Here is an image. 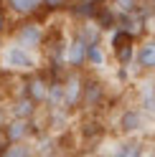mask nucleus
<instances>
[{"mask_svg":"<svg viewBox=\"0 0 155 157\" xmlns=\"http://www.w3.org/2000/svg\"><path fill=\"white\" fill-rule=\"evenodd\" d=\"M3 157H33V152L18 142V144H10V147H8V150L3 152Z\"/></svg>","mask_w":155,"mask_h":157,"instance_id":"9d476101","label":"nucleus"},{"mask_svg":"<svg viewBox=\"0 0 155 157\" xmlns=\"http://www.w3.org/2000/svg\"><path fill=\"white\" fill-rule=\"evenodd\" d=\"M86 58H89L92 63H97V66H102V63H104V53H102L99 43H92V46H86Z\"/></svg>","mask_w":155,"mask_h":157,"instance_id":"9b49d317","label":"nucleus"},{"mask_svg":"<svg viewBox=\"0 0 155 157\" xmlns=\"http://www.w3.org/2000/svg\"><path fill=\"white\" fill-rule=\"evenodd\" d=\"M5 66H10V68H21V71H31V68L36 66L33 61V56L26 51V48L21 46H10L5 51Z\"/></svg>","mask_w":155,"mask_h":157,"instance_id":"f257e3e1","label":"nucleus"},{"mask_svg":"<svg viewBox=\"0 0 155 157\" xmlns=\"http://www.w3.org/2000/svg\"><path fill=\"white\" fill-rule=\"evenodd\" d=\"M43 3H46L48 8H61V5H64V0H43Z\"/></svg>","mask_w":155,"mask_h":157,"instance_id":"dca6fc26","label":"nucleus"},{"mask_svg":"<svg viewBox=\"0 0 155 157\" xmlns=\"http://www.w3.org/2000/svg\"><path fill=\"white\" fill-rule=\"evenodd\" d=\"M61 96H64V101L69 106H74L76 101H79V96H81V81L76 76H71L69 81H66V86L61 89Z\"/></svg>","mask_w":155,"mask_h":157,"instance_id":"20e7f679","label":"nucleus"},{"mask_svg":"<svg viewBox=\"0 0 155 157\" xmlns=\"http://www.w3.org/2000/svg\"><path fill=\"white\" fill-rule=\"evenodd\" d=\"M66 61H69L71 66H79L81 61H86V43L84 38H74L71 46L66 48Z\"/></svg>","mask_w":155,"mask_h":157,"instance_id":"7ed1b4c3","label":"nucleus"},{"mask_svg":"<svg viewBox=\"0 0 155 157\" xmlns=\"http://www.w3.org/2000/svg\"><path fill=\"white\" fill-rule=\"evenodd\" d=\"M26 134H28V122H26V119H15L10 127H8V132H5V137H8L13 144H18Z\"/></svg>","mask_w":155,"mask_h":157,"instance_id":"0eeeda50","label":"nucleus"},{"mask_svg":"<svg viewBox=\"0 0 155 157\" xmlns=\"http://www.w3.org/2000/svg\"><path fill=\"white\" fill-rule=\"evenodd\" d=\"M43 0H8V5L13 8L15 13H33Z\"/></svg>","mask_w":155,"mask_h":157,"instance_id":"1a4fd4ad","label":"nucleus"},{"mask_svg":"<svg viewBox=\"0 0 155 157\" xmlns=\"http://www.w3.org/2000/svg\"><path fill=\"white\" fill-rule=\"evenodd\" d=\"M31 96H33L36 101H41V99H46V96H48V86H46L43 81H38V78H36V81L31 84Z\"/></svg>","mask_w":155,"mask_h":157,"instance_id":"ddd939ff","label":"nucleus"},{"mask_svg":"<svg viewBox=\"0 0 155 157\" xmlns=\"http://www.w3.org/2000/svg\"><path fill=\"white\" fill-rule=\"evenodd\" d=\"M3 140H5V132H0V147H3Z\"/></svg>","mask_w":155,"mask_h":157,"instance_id":"a211bd4d","label":"nucleus"},{"mask_svg":"<svg viewBox=\"0 0 155 157\" xmlns=\"http://www.w3.org/2000/svg\"><path fill=\"white\" fill-rule=\"evenodd\" d=\"M0 122H3V109H0Z\"/></svg>","mask_w":155,"mask_h":157,"instance_id":"6ab92c4d","label":"nucleus"},{"mask_svg":"<svg viewBox=\"0 0 155 157\" xmlns=\"http://www.w3.org/2000/svg\"><path fill=\"white\" fill-rule=\"evenodd\" d=\"M130 43H132V38H130V33H117V36L112 38L114 53L120 56V61H127V58H130Z\"/></svg>","mask_w":155,"mask_h":157,"instance_id":"423d86ee","label":"nucleus"},{"mask_svg":"<svg viewBox=\"0 0 155 157\" xmlns=\"http://www.w3.org/2000/svg\"><path fill=\"white\" fill-rule=\"evenodd\" d=\"M137 63L142 68H155V41H148L137 51Z\"/></svg>","mask_w":155,"mask_h":157,"instance_id":"39448f33","label":"nucleus"},{"mask_svg":"<svg viewBox=\"0 0 155 157\" xmlns=\"http://www.w3.org/2000/svg\"><path fill=\"white\" fill-rule=\"evenodd\" d=\"M114 157H142V152H140V144H122L117 152H114Z\"/></svg>","mask_w":155,"mask_h":157,"instance_id":"f8f14e48","label":"nucleus"},{"mask_svg":"<svg viewBox=\"0 0 155 157\" xmlns=\"http://www.w3.org/2000/svg\"><path fill=\"white\" fill-rule=\"evenodd\" d=\"M3 25H5V18H3V13H0V33H3Z\"/></svg>","mask_w":155,"mask_h":157,"instance_id":"f3484780","label":"nucleus"},{"mask_svg":"<svg viewBox=\"0 0 155 157\" xmlns=\"http://www.w3.org/2000/svg\"><path fill=\"white\" fill-rule=\"evenodd\" d=\"M18 46L21 48H36L41 46V28L36 23H28V25H21V31H18Z\"/></svg>","mask_w":155,"mask_h":157,"instance_id":"f03ea898","label":"nucleus"},{"mask_svg":"<svg viewBox=\"0 0 155 157\" xmlns=\"http://www.w3.org/2000/svg\"><path fill=\"white\" fill-rule=\"evenodd\" d=\"M31 112H33V106H31V101H23V104H18V106H15V114L21 117V119H26V117L31 114Z\"/></svg>","mask_w":155,"mask_h":157,"instance_id":"4468645a","label":"nucleus"},{"mask_svg":"<svg viewBox=\"0 0 155 157\" xmlns=\"http://www.w3.org/2000/svg\"><path fill=\"white\" fill-rule=\"evenodd\" d=\"M140 124H142V117L137 112H125L122 114V119H120V127L125 132H135V129H140Z\"/></svg>","mask_w":155,"mask_h":157,"instance_id":"6e6552de","label":"nucleus"},{"mask_svg":"<svg viewBox=\"0 0 155 157\" xmlns=\"http://www.w3.org/2000/svg\"><path fill=\"white\" fill-rule=\"evenodd\" d=\"M117 5L122 8V10H132V8H135V0H117Z\"/></svg>","mask_w":155,"mask_h":157,"instance_id":"2eb2a0df","label":"nucleus"}]
</instances>
